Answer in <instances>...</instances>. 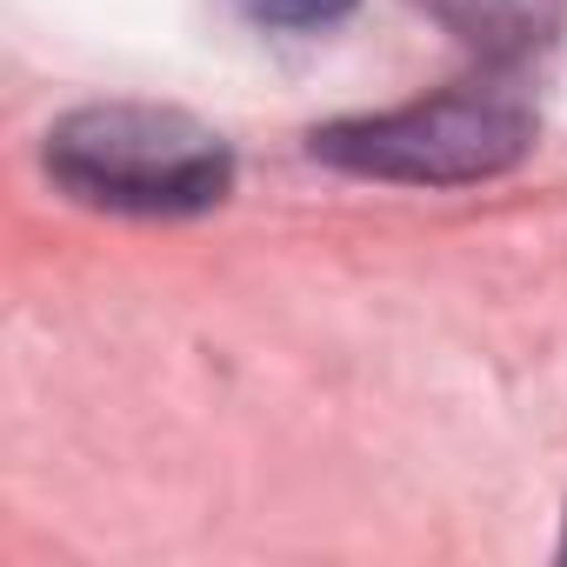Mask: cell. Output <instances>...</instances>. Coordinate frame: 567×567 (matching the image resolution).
I'll use <instances>...</instances> for the list:
<instances>
[{"instance_id":"cell-1","label":"cell","mask_w":567,"mask_h":567,"mask_svg":"<svg viewBox=\"0 0 567 567\" xmlns=\"http://www.w3.org/2000/svg\"><path fill=\"white\" fill-rule=\"evenodd\" d=\"M48 174L107 214H200L227 200L234 154L167 107H87L48 134Z\"/></svg>"},{"instance_id":"cell-2","label":"cell","mask_w":567,"mask_h":567,"mask_svg":"<svg viewBox=\"0 0 567 567\" xmlns=\"http://www.w3.org/2000/svg\"><path fill=\"white\" fill-rule=\"evenodd\" d=\"M534 147V107L507 81H474L441 101L401 107V114H368L315 134V154L368 174V181H408V187H461L507 174Z\"/></svg>"},{"instance_id":"cell-3","label":"cell","mask_w":567,"mask_h":567,"mask_svg":"<svg viewBox=\"0 0 567 567\" xmlns=\"http://www.w3.org/2000/svg\"><path fill=\"white\" fill-rule=\"evenodd\" d=\"M447 34H461L481 61H520L554 41L567 0H427Z\"/></svg>"},{"instance_id":"cell-4","label":"cell","mask_w":567,"mask_h":567,"mask_svg":"<svg viewBox=\"0 0 567 567\" xmlns=\"http://www.w3.org/2000/svg\"><path fill=\"white\" fill-rule=\"evenodd\" d=\"M354 0H240V14L260 28H321L334 14H348Z\"/></svg>"},{"instance_id":"cell-5","label":"cell","mask_w":567,"mask_h":567,"mask_svg":"<svg viewBox=\"0 0 567 567\" xmlns=\"http://www.w3.org/2000/svg\"><path fill=\"white\" fill-rule=\"evenodd\" d=\"M560 554H567V540H560Z\"/></svg>"}]
</instances>
